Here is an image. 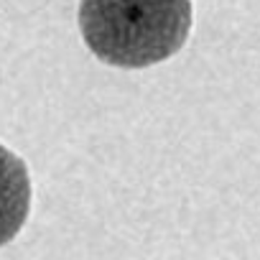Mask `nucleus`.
<instances>
[{
    "label": "nucleus",
    "mask_w": 260,
    "mask_h": 260,
    "mask_svg": "<svg viewBox=\"0 0 260 260\" xmlns=\"http://www.w3.org/2000/svg\"><path fill=\"white\" fill-rule=\"evenodd\" d=\"M191 0H82L79 31L105 64L143 69L171 59L189 39Z\"/></svg>",
    "instance_id": "f257e3e1"
},
{
    "label": "nucleus",
    "mask_w": 260,
    "mask_h": 260,
    "mask_svg": "<svg viewBox=\"0 0 260 260\" xmlns=\"http://www.w3.org/2000/svg\"><path fill=\"white\" fill-rule=\"evenodd\" d=\"M31 212V176L13 151L0 143V247L8 245L26 224Z\"/></svg>",
    "instance_id": "f03ea898"
}]
</instances>
